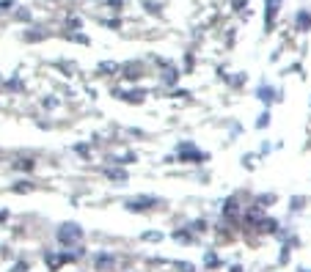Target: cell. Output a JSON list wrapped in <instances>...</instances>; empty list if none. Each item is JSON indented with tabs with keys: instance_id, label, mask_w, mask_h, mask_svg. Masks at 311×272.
I'll return each mask as SVG.
<instances>
[{
	"instance_id": "obj_1",
	"label": "cell",
	"mask_w": 311,
	"mask_h": 272,
	"mask_svg": "<svg viewBox=\"0 0 311 272\" xmlns=\"http://www.w3.org/2000/svg\"><path fill=\"white\" fill-rule=\"evenodd\" d=\"M176 157H179L182 162H204V160H210V154L201 151V148L193 146V143H179V146H176Z\"/></svg>"
},
{
	"instance_id": "obj_2",
	"label": "cell",
	"mask_w": 311,
	"mask_h": 272,
	"mask_svg": "<svg viewBox=\"0 0 311 272\" xmlns=\"http://www.w3.org/2000/svg\"><path fill=\"white\" fill-rule=\"evenodd\" d=\"M278 11H281V0H267V3H264V28L267 30H273Z\"/></svg>"
},
{
	"instance_id": "obj_3",
	"label": "cell",
	"mask_w": 311,
	"mask_h": 272,
	"mask_svg": "<svg viewBox=\"0 0 311 272\" xmlns=\"http://www.w3.org/2000/svg\"><path fill=\"white\" fill-rule=\"evenodd\" d=\"M256 96H259V99H262V102H264V105H267V107L273 105V102H278V99H281V94H278V91H275L273 85H267V83H262V85H259Z\"/></svg>"
},
{
	"instance_id": "obj_4",
	"label": "cell",
	"mask_w": 311,
	"mask_h": 272,
	"mask_svg": "<svg viewBox=\"0 0 311 272\" xmlns=\"http://www.w3.org/2000/svg\"><path fill=\"white\" fill-rule=\"evenodd\" d=\"M295 30H300V33L311 30V11L309 8H300V11L295 14Z\"/></svg>"
},
{
	"instance_id": "obj_5",
	"label": "cell",
	"mask_w": 311,
	"mask_h": 272,
	"mask_svg": "<svg viewBox=\"0 0 311 272\" xmlns=\"http://www.w3.org/2000/svg\"><path fill=\"white\" fill-rule=\"evenodd\" d=\"M256 127H259V130H264V127H270V107H267V110L262 113V116H259Z\"/></svg>"
},
{
	"instance_id": "obj_6",
	"label": "cell",
	"mask_w": 311,
	"mask_h": 272,
	"mask_svg": "<svg viewBox=\"0 0 311 272\" xmlns=\"http://www.w3.org/2000/svg\"><path fill=\"white\" fill-rule=\"evenodd\" d=\"M66 25H69L72 30H78V28H83V19H80V17H72V19H66Z\"/></svg>"
},
{
	"instance_id": "obj_7",
	"label": "cell",
	"mask_w": 311,
	"mask_h": 272,
	"mask_svg": "<svg viewBox=\"0 0 311 272\" xmlns=\"http://www.w3.org/2000/svg\"><path fill=\"white\" fill-rule=\"evenodd\" d=\"M232 8L234 11H242V8H248V0H232Z\"/></svg>"
},
{
	"instance_id": "obj_8",
	"label": "cell",
	"mask_w": 311,
	"mask_h": 272,
	"mask_svg": "<svg viewBox=\"0 0 311 272\" xmlns=\"http://www.w3.org/2000/svg\"><path fill=\"white\" fill-rule=\"evenodd\" d=\"M259 151H262V157H267V154L273 151V143H262V148H259Z\"/></svg>"
}]
</instances>
